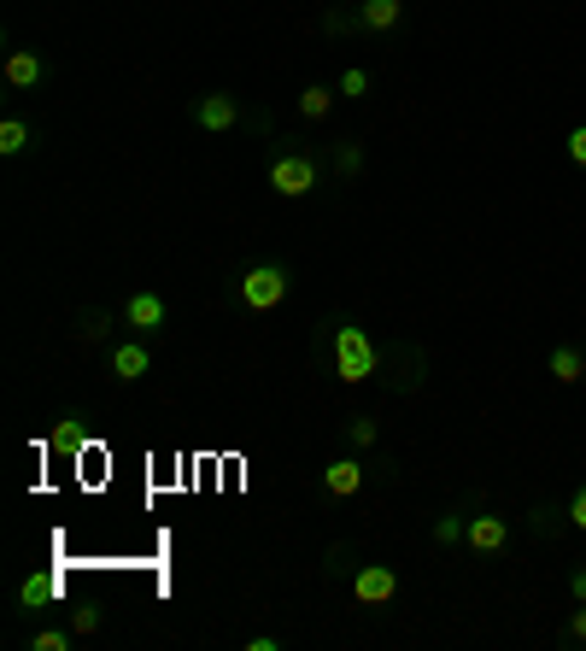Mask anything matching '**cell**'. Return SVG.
<instances>
[{"instance_id": "17", "label": "cell", "mask_w": 586, "mask_h": 651, "mask_svg": "<svg viewBox=\"0 0 586 651\" xmlns=\"http://www.w3.org/2000/svg\"><path fill=\"white\" fill-rule=\"evenodd\" d=\"M30 148H36V130L24 124V118H7V124H0V153L18 159V153H30Z\"/></svg>"}, {"instance_id": "20", "label": "cell", "mask_w": 586, "mask_h": 651, "mask_svg": "<svg viewBox=\"0 0 586 651\" xmlns=\"http://www.w3.org/2000/svg\"><path fill=\"white\" fill-rule=\"evenodd\" d=\"M469 535V517H457V511H446V517H434V546H457Z\"/></svg>"}, {"instance_id": "18", "label": "cell", "mask_w": 586, "mask_h": 651, "mask_svg": "<svg viewBox=\"0 0 586 651\" xmlns=\"http://www.w3.org/2000/svg\"><path fill=\"white\" fill-rule=\"evenodd\" d=\"M375 440H382V423L375 417H346V446L352 452H370Z\"/></svg>"}, {"instance_id": "22", "label": "cell", "mask_w": 586, "mask_h": 651, "mask_svg": "<svg viewBox=\"0 0 586 651\" xmlns=\"http://www.w3.org/2000/svg\"><path fill=\"white\" fill-rule=\"evenodd\" d=\"M334 171H341V176H358V171H364V148H352V141H346V148L334 153Z\"/></svg>"}, {"instance_id": "27", "label": "cell", "mask_w": 586, "mask_h": 651, "mask_svg": "<svg viewBox=\"0 0 586 651\" xmlns=\"http://www.w3.org/2000/svg\"><path fill=\"white\" fill-rule=\"evenodd\" d=\"M569 640L586 645V604H575V617H569Z\"/></svg>"}, {"instance_id": "4", "label": "cell", "mask_w": 586, "mask_h": 651, "mask_svg": "<svg viewBox=\"0 0 586 651\" xmlns=\"http://www.w3.org/2000/svg\"><path fill=\"white\" fill-rule=\"evenodd\" d=\"M123 323H130L135 335H159L164 323H171V299H164L159 288H135L130 299H123V312H118Z\"/></svg>"}, {"instance_id": "7", "label": "cell", "mask_w": 586, "mask_h": 651, "mask_svg": "<svg viewBox=\"0 0 586 651\" xmlns=\"http://www.w3.org/2000/svg\"><path fill=\"white\" fill-rule=\"evenodd\" d=\"M464 546H469L475 558L505 552V546H511V522L498 517V511H481V517H469V535H464Z\"/></svg>"}, {"instance_id": "1", "label": "cell", "mask_w": 586, "mask_h": 651, "mask_svg": "<svg viewBox=\"0 0 586 651\" xmlns=\"http://www.w3.org/2000/svg\"><path fill=\"white\" fill-rule=\"evenodd\" d=\"M329 358H334V376L346 382V388H358L382 370V353H375V340L358 329V323H334L329 329Z\"/></svg>"}, {"instance_id": "5", "label": "cell", "mask_w": 586, "mask_h": 651, "mask_svg": "<svg viewBox=\"0 0 586 651\" xmlns=\"http://www.w3.org/2000/svg\"><path fill=\"white\" fill-rule=\"evenodd\" d=\"M352 599L358 604H393L400 599V569L393 563H358V576H352Z\"/></svg>"}, {"instance_id": "28", "label": "cell", "mask_w": 586, "mask_h": 651, "mask_svg": "<svg viewBox=\"0 0 586 651\" xmlns=\"http://www.w3.org/2000/svg\"><path fill=\"white\" fill-rule=\"evenodd\" d=\"M246 645H253V651H282V640H276V634H253Z\"/></svg>"}, {"instance_id": "12", "label": "cell", "mask_w": 586, "mask_h": 651, "mask_svg": "<svg viewBox=\"0 0 586 651\" xmlns=\"http://www.w3.org/2000/svg\"><path fill=\"white\" fill-rule=\"evenodd\" d=\"M82 440H89V411H59L48 446L53 452H82Z\"/></svg>"}, {"instance_id": "16", "label": "cell", "mask_w": 586, "mask_h": 651, "mask_svg": "<svg viewBox=\"0 0 586 651\" xmlns=\"http://www.w3.org/2000/svg\"><path fill=\"white\" fill-rule=\"evenodd\" d=\"M334 100H341V89H323V83H311L300 94V118H311V124H323V118L334 112Z\"/></svg>"}, {"instance_id": "25", "label": "cell", "mask_w": 586, "mask_h": 651, "mask_svg": "<svg viewBox=\"0 0 586 651\" xmlns=\"http://www.w3.org/2000/svg\"><path fill=\"white\" fill-rule=\"evenodd\" d=\"M569 159L586 171V124H575V130H569Z\"/></svg>"}, {"instance_id": "2", "label": "cell", "mask_w": 586, "mask_h": 651, "mask_svg": "<svg viewBox=\"0 0 586 651\" xmlns=\"http://www.w3.org/2000/svg\"><path fill=\"white\" fill-rule=\"evenodd\" d=\"M270 189H276L282 200H305L311 189H317V159L300 153V148L270 153Z\"/></svg>"}, {"instance_id": "19", "label": "cell", "mask_w": 586, "mask_h": 651, "mask_svg": "<svg viewBox=\"0 0 586 651\" xmlns=\"http://www.w3.org/2000/svg\"><path fill=\"white\" fill-rule=\"evenodd\" d=\"M24 645H30V651H71V645H77V628H36Z\"/></svg>"}, {"instance_id": "10", "label": "cell", "mask_w": 586, "mask_h": 651, "mask_svg": "<svg viewBox=\"0 0 586 651\" xmlns=\"http://www.w3.org/2000/svg\"><path fill=\"white\" fill-rule=\"evenodd\" d=\"M323 487H329L334 499H352V494H364V464H358V452L334 458L329 470H323Z\"/></svg>"}, {"instance_id": "21", "label": "cell", "mask_w": 586, "mask_h": 651, "mask_svg": "<svg viewBox=\"0 0 586 651\" xmlns=\"http://www.w3.org/2000/svg\"><path fill=\"white\" fill-rule=\"evenodd\" d=\"M334 89H341V100H364L375 83H370V71H364V65H346V71H341V83H334Z\"/></svg>"}, {"instance_id": "8", "label": "cell", "mask_w": 586, "mask_h": 651, "mask_svg": "<svg viewBox=\"0 0 586 651\" xmlns=\"http://www.w3.org/2000/svg\"><path fill=\"white\" fill-rule=\"evenodd\" d=\"M0 77H7V89L30 94V89H41V83H48V59H41V53H30V48H12V53H7V71H0Z\"/></svg>"}, {"instance_id": "11", "label": "cell", "mask_w": 586, "mask_h": 651, "mask_svg": "<svg viewBox=\"0 0 586 651\" xmlns=\"http://www.w3.org/2000/svg\"><path fill=\"white\" fill-rule=\"evenodd\" d=\"M48 604H59V576H53V569H41V576H24V581H18V610H36V617H41Z\"/></svg>"}, {"instance_id": "26", "label": "cell", "mask_w": 586, "mask_h": 651, "mask_svg": "<svg viewBox=\"0 0 586 651\" xmlns=\"http://www.w3.org/2000/svg\"><path fill=\"white\" fill-rule=\"evenodd\" d=\"M569 599H575V604H586V563L569 576Z\"/></svg>"}, {"instance_id": "24", "label": "cell", "mask_w": 586, "mask_h": 651, "mask_svg": "<svg viewBox=\"0 0 586 651\" xmlns=\"http://www.w3.org/2000/svg\"><path fill=\"white\" fill-rule=\"evenodd\" d=\"M569 522H575L580 535H586V481L575 487V499H569Z\"/></svg>"}, {"instance_id": "9", "label": "cell", "mask_w": 586, "mask_h": 651, "mask_svg": "<svg viewBox=\"0 0 586 651\" xmlns=\"http://www.w3.org/2000/svg\"><path fill=\"white\" fill-rule=\"evenodd\" d=\"M107 364H112L118 382H141L146 370H153V347H146V340H118Z\"/></svg>"}, {"instance_id": "23", "label": "cell", "mask_w": 586, "mask_h": 651, "mask_svg": "<svg viewBox=\"0 0 586 651\" xmlns=\"http://www.w3.org/2000/svg\"><path fill=\"white\" fill-rule=\"evenodd\" d=\"M71 628H77V634H82V640H89V634H100V610H94V604H82V610H71Z\"/></svg>"}, {"instance_id": "15", "label": "cell", "mask_w": 586, "mask_h": 651, "mask_svg": "<svg viewBox=\"0 0 586 651\" xmlns=\"http://www.w3.org/2000/svg\"><path fill=\"white\" fill-rule=\"evenodd\" d=\"M71 335L82 340V347H100V340L112 335V312H100V305H94V312H77V329Z\"/></svg>"}, {"instance_id": "14", "label": "cell", "mask_w": 586, "mask_h": 651, "mask_svg": "<svg viewBox=\"0 0 586 651\" xmlns=\"http://www.w3.org/2000/svg\"><path fill=\"white\" fill-rule=\"evenodd\" d=\"M546 364H552V376L563 382V388H575V382L586 376V353H580V347H552Z\"/></svg>"}, {"instance_id": "6", "label": "cell", "mask_w": 586, "mask_h": 651, "mask_svg": "<svg viewBox=\"0 0 586 651\" xmlns=\"http://www.w3.org/2000/svg\"><path fill=\"white\" fill-rule=\"evenodd\" d=\"M194 124L205 130V135H229V130H235L241 124V106H235V94H200L194 100Z\"/></svg>"}, {"instance_id": "13", "label": "cell", "mask_w": 586, "mask_h": 651, "mask_svg": "<svg viewBox=\"0 0 586 651\" xmlns=\"http://www.w3.org/2000/svg\"><path fill=\"white\" fill-rule=\"evenodd\" d=\"M405 0H358V24L364 30H400Z\"/></svg>"}, {"instance_id": "3", "label": "cell", "mask_w": 586, "mask_h": 651, "mask_svg": "<svg viewBox=\"0 0 586 651\" xmlns=\"http://www.w3.org/2000/svg\"><path fill=\"white\" fill-rule=\"evenodd\" d=\"M287 299V271L282 264H253V271L241 276V305L246 312H276Z\"/></svg>"}]
</instances>
